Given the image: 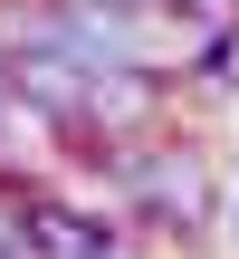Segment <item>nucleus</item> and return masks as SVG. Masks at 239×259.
I'll use <instances>...</instances> for the list:
<instances>
[{"label": "nucleus", "mask_w": 239, "mask_h": 259, "mask_svg": "<svg viewBox=\"0 0 239 259\" xmlns=\"http://www.w3.org/2000/svg\"><path fill=\"white\" fill-rule=\"evenodd\" d=\"M105 173L134 192L144 221H172V231H201L211 221V173H201L192 144H125V154H105Z\"/></svg>", "instance_id": "obj_1"}, {"label": "nucleus", "mask_w": 239, "mask_h": 259, "mask_svg": "<svg viewBox=\"0 0 239 259\" xmlns=\"http://www.w3.org/2000/svg\"><path fill=\"white\" fill-rule=\"evenodd\" d=\"M115 240L86 202H67V192H48V183H19V250L29 259H96Z\"/></svg>", "instance_id": "obj_2"}, {"label": "nucleus", "mask_w": 239, "mask_h": 259, "mask_svg": "<svg viewBox=\"0 0 239 259\" xmlns=\"http://www.w3.org/2000/svg\"><path fill=\"white\" fill-rule=\"evenodd\" d=\"M192 77H201L211 96H230V87H239V19H211V29H201V48H192Z\"/></svg>", "instance_id": "obj_3"}, {"label": "nucleus", "mask_w": 239, "mask_h": 259, "mask_svg": "<svg viewBox=\"0 0 239 259\" xmlns=\"http://www.w3.org/2000/svg\"><path fill=\"white\" fill-rule=\"evenodd\" d=\"M0 259H19V192L0 183Z\"/></svg>", "instance_id": "obj_4"}, {"label": "nucleus", "mask_w": 239, "mask_h": 259, "mask_svg": "<svg viewBox=\"0 0 239 259\" xmlns=\"http://www.w3.org/2000/svg\"><path fill=\"white\" fill-rule=\"evenodd\" d=\"M192 10H201V29H211V19H239V0H192Z\"/></svg>", "instance_id": "obj_5"}, {"label": "nucleus", "mask_w": 239, "mask_h": 259, "mask_svg": "<svg viewBox=\"0 0 239 259\" xmlns=\"http://www.w3.org/2000/svg\"><path fill=\"white\" fill-rule=\"evenodd\" d=\"M96 259H134V240H125V231H115V240H105V250H96Z\"/></svg>", "instance_id": "obj_6"}, {"label": "nucleus", "mask_w": 239, "mask_h": 259, "mask_svg": "<svg viewBox=\"0 0 239 259\" xmlns=\"http://www.w3.org/2000/svg\"><path fill=\"white\" fill-rule=\"evenodd\" d=\"M105 10H163V0H105Z\"/></svg>", "instance_id": "obj_7"}]
</instances>
